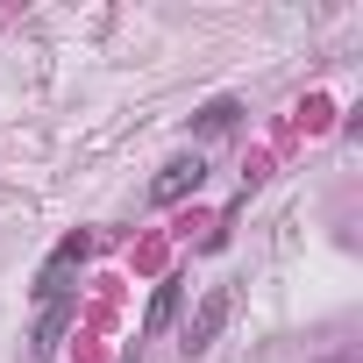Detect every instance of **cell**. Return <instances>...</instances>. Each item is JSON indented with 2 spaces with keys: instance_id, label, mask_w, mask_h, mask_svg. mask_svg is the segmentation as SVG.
<instances>
[{
  "instance_id": "5",
  "label": "cell",
  "mask_w": 363,
  "mask_h": 363,
  "mask_svg": "<svg viewBox=\"0 0 363 363\" xmlns=\"http://www.w3.org/2000/svg\"><path fill=\"white\" fill-rule=\"evenodd\" d=\"M235 121H242V107H235V100H214V107H200V128H207V135H228Z\"/></svg>"
},
{
  "instance_id": "4",
  "label": "cell",
  "mask_w": 363,
  "mask_h": 363,
  "mask_svg": "<svg viewBox=\"0 0 363 363\" xmlns=\"http://www.w3.org/2000/svg\"><path fill=\"white\" fill-rule=\"evenodd\" d=\"M65 328H72V292H65V299H43V320H36V356H57Z\"/></svg>"
},
{
  "instance_id": "3",
  "label": "cell",
  "mask_w": 363,
  "mask_h": 363,
  "mask_svg": "<svg viewBox=\"0 0 363 363\" xmlns=\"http://www.w3.org/2000/svg\"><path fill=\"white\" fill-rule=\"evenodd\" d=\"M72 264H86V235H65V242H57V257L43 264L36 292H43V299H65V278H72Z\"/></svg>"
},
{
  "instance_id": "1",
  "label": "cell",
  "mask_w": 363,
  "mask_h": 363,
  "mask_svg": "<svg viewBox=\"0 0 363 363\" xmlns=\"http://www.w3.org/2000/svg\"><path fill=\"white\" fill-rule=\"evenodd\" d=\"M200 178H207V164H200V157H171V164L157 171V186H150V200H157V207H171V200H186V193L200 186Z\"/></svg>"
},
{
  "instance_id": "2",
  "label": "cell",
  "mask_w": 363,
  "mask_h": 363,
  "mask_svg": "<svg viewBox=\"0 0 363 363\" xmlns=\"http://www.w3.org/2000/svg\"><path fill=\"white\" fill-rule=\"evenodd\" d=\"M221 320H228V292H207V299H200V313L186 320V356H200V349H214V335H221Z\"/></svg>"
},
{
  "instance_id": "6",
  "label": "cell",
  "mask_w": 363,
  "mask_h": 363,
  "mask_svg": "<svg viewBox=\"0 0 363 363\" xmlns=\"http://www.w3.org/2000/svg\"><path fill=\"white\" fill-rule=\"evenodd\" d=\"M171 306H178V285H157V299H150V320H143V335H157V328L171 320Z\"/></svg>"
}]
</instances>
